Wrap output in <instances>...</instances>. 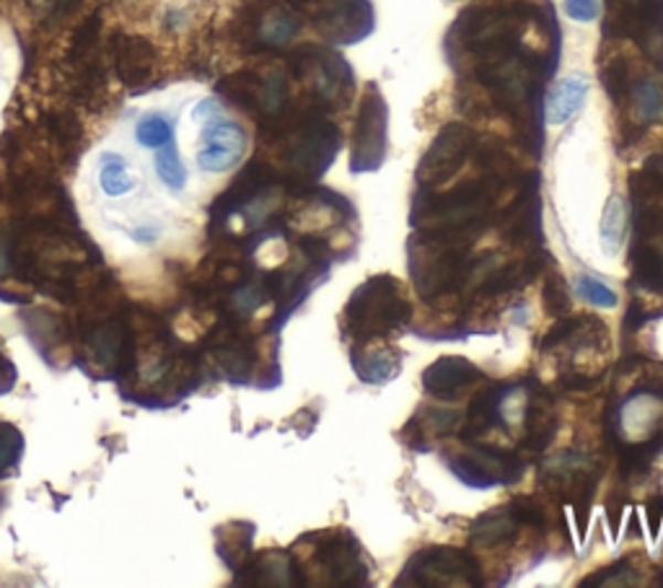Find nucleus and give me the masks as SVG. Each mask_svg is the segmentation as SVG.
<instances>
[{"label": "nucleus", "instance_id": "nucleus-1", "mask_svg": "<svg viewBox=\"0 0 663 588\" xmlns=\"http://www.w3.org/2000/svg\"><path fill=\"white\" fill-rule=\"evenodd\" d=\"M472 231L457 228H426L409 239V275H413L417 293L426 301H438L459 286H467L472 270Z\"/></svg>", "mask_w": 663, "mask_h": 588}, {"label": "nucleus", "instance_id": "nucleus-2", "mask_svg": "<svg viewBox=\"0 0 663 588\" xmlns=\"http://www.w3.org/2000/svg\"><path fill=\"white\" fill-rule=\"evenodd\" d=\"M413 317L405 288L392 275L374 278L355 288L342 311V334L347 342H368L397 334Z\"/></svg>", "mask_w": 663, "mask_h": 588}, {"label": "nucleus", "instance_id": "nucleus-3", "mask_svg": "<svg viewBox=\"0 0 663 588\" xmlns=\"http://www.w3.org/2000/svg\"><path fill=\"white\" fill-rule=\"evenodd\" d=\"M311 576L317 586L357 588L368 584L366 553L350 532H322L309 537Z\"/></svg>", "mask_w": 663, "mask_h": 588}, {"label": "nucleus", "instance_id": "nucleus-4", "mask_svg": "<svg viewBox=\"0 0 663 588\" xmlns=\"http://www.w3.org/2000/svg\"><path fill=\"white\" fill-rule=\"evenodd\" d=\"M480 563L464 549L457 547H428L409 557V563L402 570L397 586H428V588H446V586H482Z\"/></svg>", "mask_w": 663, "mask_h": 588}, {"label": "nucleus", "instance_id": "nucleus-5", "mask_svg": "<svg viewBox=\"0 0 663 588\" xmlns=\"http://www.w3.org/2000/svg\"><path fill=\"white\" fill-rule=\"evenodd\" d=\"M461 449H451L446 461L453 474L472 488H493L516 482L524 474V459L513 451L482 446L480 441H464Z\"/></svg>", "mask_w": 663, "mask_h": 588}, {"label": "nucleus", "instance_id": "nucleus-6", "mask_svg": "<svg viewBox=\"0 0 663 588\" xmlns=\"http://www.w3.org/2000/svg\"><path fill=\"white\" fill-rule=\"evenodd\" d=\"M632 282L663 296V207L640 205L635 218V244L630 249Z\"/></svg>", "mask_w": 663, "mask_h": 588}, {"label": "nucleus", "instance_id": "nucleus-7", "mask_svg": "<svg viewBox=\"0 0 663 588\" xmlns=\"http://www.w3.org/2000/svg\"><path fill=\"white\" fill-rule=\"evenodd\" d=\"M244 153H247V132L242 130V125L226 117H213L200 138L197 167L207 174H223L234 169Z\"/></svg>", "mask_w": 663, "mask_h": 588}, {"label": "nucleus", "instance_id": "nucleus-8", "mask_svg": "<svg viewBox=\"0 0 663 588\" xmlns=\"http://www.w3.org/2000/svg\"><path fill=\"white\" fill-rule=\"evenodd\" d=\"M386 143V107L378 96L376 86L368 88V96L363 99L361 115L355 125L353 140V171H371L384 159Z\"/></svg>", "mask_w": 663, "mask_h": 588}, {"label": "nucleus", "instance_id": "nucleus-9", "mask_svg": "<svg viewBox=\"0 0 663 588\" xmlns=\"http://www.w3.org/2000/svg\"><path fill=\"white\" fill-rule=\"evenodd\" d=\"M469 146H472V132L461 128V125H449V128L434 140L430 151L423 156L420 171H417L420 184L436 188V184H441L449 180V177L457 174L461 163H464Z\"/></svg>", "mask_w": 663, "mask_h": 588}, {"label": "nucleus", "instance_id": "nucleus-10", "mask_svg": "<svg viewBox=\"0 0 663 588\" xmlns=\"http://www.w3.org/2000/svg\"><path fill=\"white\" fill-rule=\"evenodd\" d=\"M485 382V374L459 355H446L438 359L426 374H423V386L430 397L443 402H457L464 397L467 392H472L477 384Z\"/></svg>", "mask_w": 663, "mask_h": 588}, {"label": "nucleus", "instance_id": "nucleus-11", "mask_svg": "<svg viewBox=\"0 0 663 588\" xmlns=\"http://www.w3.org/2000/svg\"><path fill=\"white\" fill-rule=\"evenodd\" d=\"M521 426H524V449L532 453H542L547 449V443L553 441V434L557 428V415L553 397H549L545 386L534 384L526 386V402L524 413H521Z\"/></svg>", "mask_w": 663, "mask_h": 588}, {"label": "nucleus", "instance_id": "nucleus-12", "mask_svg": "<svg viewBox=\"0 0 663 588\" xmlns=\"http://www.w3.org/2000/svg\"><path fill=\"white\" fill-rule=\"evenodd\" d=\"M524 526H528V524L511 501L509 505H503V509L485 511L482 516H477L472 521V526H469V542H472L477 549H485V553H490V549L505 547V545H511V542H516L518 532ZM532 532H536V528H532Z\"/></svg>", "mask_w": 663, "mask_h": 588}, {"label": "nucleus", "instance_id": "nucleus-13", "mask_svg": "<svg viewBox=\"0 0 663 588\" xmlns=\"http://www.w3.org/2000/svg\"><path fill=\"white\" fill-rule=\"evenodd\" d=\"M353 366L355 374L366 384H384L397 376L402 353L394 345H378V342H355L353 345Z\"/></svg>", "mask_w": 663, "mask_h": 588}, {"label": "nucleus", "instance_id": "nucleus-14", "mask_svg": "<svg viewBox=\"0 0 663 588\" xmlns=\"http://www.w3.org/2000/svg\"><path fill=\"white\" fill-rule=\"evenodd\" d=\"M96 184L104 195L111 200L128 197L138 190V174L130 167V161L117 151H104L99 156V167H96Z\"/></svg>", "mask_w": 663, "mask_h": 588}, {"label": "nucleus", "instance_id": "nucleus-15", "mask_svg": "<svg viewBox=\"0 0 663 588\" xmlns=\"http://www.w3.org/2000/svg\"><path fill=\"white\" fill-rule=\"evenodd\" d=\"M588 94V81L584 76H568L560 84H555L553 94L547 99V120L549 125L568 122L576 111L584 107Z\"/></svg>", "mask_w": 663, "mask_h": 588}, {"label": "nucleus", "instance_id": "nucleus-16", "mask_svg": "<svg viewBox=\"0 0 663 588\" xmlns=\"http://www.w3.org/2000/svg\"><path fill=\"white\" fill-rule=\"evenodd\" d=\"M630 96V107H632V117L640 128H648V125L659 122L663 115V88L655 78L643 76L638 78L635 84H630L628 88Z\"/></svg>", "mask_w": 663, "mask_h": 588}, {"label": "nucleus", "instance_id": "nucleus-17", "mask_svg": "<svg viewBox=\"0 0 663 588\" xmlns=\"http://www.w3.org/2000/svg\"><path fill=\"white\" fill-rule=\"evenodd\" d=\"M252 576L259 586H298L301 580V568L290 555L267 553L252 565Z\"/></svg>", "mask_w": 663, "mask_h": 588}, {"label": "nucleus", "instance_id": "nucleus-18", "mask_svg": "<svg viewBox=\"0 0 663 588\" xmlns=\"http://www.w3.org/2000/svg\"><path fill=\"white\" fill-rule=\"evenodd\" d=\"M153 171L159 177V182L167 188L169 192H182L188 188V167H184L182 156H179V148L174 140L167 146L156 148V159H153Z\"/></svg>", "mask_w": 663, "mask_h": 588}, {"label": "nucleus", "instance_id": "nucleus-19", "mask_svg": "<svg viewBox=\"0 0 663 588\" xmlns=\"http://www.w3.org/2000/svg\"><path fill=\"white\" fill-rule=\"evenodd\" d=\"M136 140L143 148H161L174 140V120L163 111H146L136 122Z\"/></svg>", "mask_w": 663, "mask_h": 588}, {"label": "nucleus", "instance_id": "nucleus-20", "mask_svg": "<svg viewBox=\"0 0 663 588\" xmlns=\"http://www.w3.org/2000/svg\"><path fill=\"white\" fill-rule=\"evenodd\" d=\"M624 203L620 197H609L605 218H601V242H605V252L607 255H617L620 244L624 239V231H628V223H624Z\"/></svg>", "mask_w": 663, "mask_h": 588}, {"label": "nucleus", "instance_id": "nucleus-21", "mask_svg": "<svg viewBox=\"0 0 663 588\" xmlns=\"http://www.w3.org/2000/svg\"><path fill=\"white\" fill-rule=\"evenodd\" d=\"M643 580L638 578V570L632 560H620L605 573H596L594 578L584 580V586H638Z\"/></svg>", "mask_w": 663, "mask_h": 588}, {"label": "nucleus", "instance_id": "nucleus-22", "mask_svg": "<svg viewBox=\"0 0 663 588\" xmlns=\"http://www.w3.org/2000/svg\"><path fill=\"white\" fill-rule=\"evenodd\" d=\"M296 29H298V21L290 17L288 11H272L270 17L265 19L263 36L270 44H286L290 36L296 34Z\"/></svg>", "mask_w": 663, "mask_h": 588}, {"label": "nucleus", "instance_id": "nucleus-23", "mask_svg": "<svg viewBox=\"0 0 663 588\" xmlns=\"http://www.w3.org/2000/svg\"><path fill=\"white\" fill-rule=\"evenodd\" d=\"M578 296L584 301L591 303V307H605V309H612L617 303V296L614 290L605 286L601 280L596 278H588V275H584V278H578Z\"/></svg>", "mask_w": 663, "mask_h": 588}, {"label": "nucleus", "instance_id": "nucleus-24", "mask_svg": "<svg viewBox=\"0 0 663 588\" xmlns=\"http://www.w3.org/2000/svg\"><path fill=\"white\" fill-rule=\"evenodd\" d=\"M545 303H547V314H553V317L568 314L570 296H568V286H565L560 272L549 275L547 288H545Z\"/></svg>", "mask_w": 663, "mask_h": 588}, {"label": "nucleus", "instance_id": "nucleus-25", "mask_svg": "<svg viewBox=\"0 0 663 588\" xmlns=\"http://www.w3.org/2000/svg\"><path fill=\"white\" fill-rule=\"evenodd\" d=\"M601 6L599 0H565V13L573 21H580V24H586V21H594L599 17Z\"/></svg>", "mask_w": 663, "mask_h": 588}, {"label": "nucleus", "instance_id": "nucleus-26", "mask_svg": "<svg viewBox=\"0 0 663 588\" xmlns=\"http://www.w3.org/2000/svg\"><path fill=\"white\" fill-rule=\"evenodd\" d=\"M648 526H651V534H655L661 528V521H663V498H655V501L648 503Z\"/></svg>", "mask_w": 663, "mask_h": 588}, {"label": "nucleus", "instance_id": "nucleus-27", "mask_svg": "<svg viewBox=\"0 0 663 588\" xmlns=\"http://www.w3.org/2000/svg\"><path fill=\"white\" fill-rule=\"evenodd\" d=\"M215 115H218V104H215L213 99L200 101L195 107V111H192V117H195V120H203V117H215Z\"/></svg>", "mask_w": 663, "mask_h": 588}]
</instances>
